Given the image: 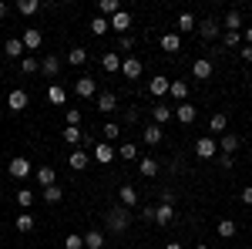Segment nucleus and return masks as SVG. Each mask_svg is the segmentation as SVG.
Returning <instances> with one entry per match:
<instances>
[{"mask_svg":"<svg viewBox=\"0 0 252 249\" xmlns=\"http://www.w3.org/2000/svg\"><path fill=\"white\" fill-rule=\"evenodd\" d=\"M219 165H222V169L229 172V169H232V165H235V162H232V155H219Z\"/></svg>","mask_w":252,"mask_h":249,"instance_id":"nucleus-50","label":"nucleus"},{"mask_svg":"<svg viewBox=\"0 0 252 249\" xmlns=\"http://www.w3.org/2000/svg\"><path fill=\"white\" fill-rule=\"evenodd\" d=\"M97 111H104V115L118 111V95L115 91H101V95H97Z\"/></svg>","mask_w":252,"mask_h":249,"instance_id":"nucleus-10","label":"nucleus"},{"mask_svg":"<svg viewBox=\"0 0 252 249\" xmlns=\"http://www.w3.org/2000/svg\"><path fill=\"white\" fill-rule=\"evenodd\" d=\"M222 44H225V47H239V44H242V34H235V31H225Z\"/></svg>","mask_w":252,"mask_h":249,"instance_id":"nucleus-44","label":"nucleus"},{"mask_svg":"<svg viewBox=\"0 0 252 249\" xmlns=\"http://www.w3.org/2000/svg\"><path fill=\"white\" fill-rule=\"evenodd\" d=\"M3 51H7V58H10V61H14V58H20V61L27 58V54H24L27 47H24V40H20V37H10L7 44H3Z\"/></svg>","mask_w":252,"mask_h":249,"instance_id":"nucleus-18","label":"nucleus"},{"mask_svg":"<svg viewBox=\"0 0 252 249\" xmlns=\"http://www.w3.org/2000/svg\"><path fill=\"white\" fill-rule=\"evenodd\" d=\"M161 51H168V54H178V51H182V37H178L175 31H168V34L161 37Z\"/></svg>","mask_w":252,"mask_h":249,"instance_id":"nucleus-21","label":"nucleus"},{"mask_svg":"<svg viewBox=\"0 0 252 249\" xmlns=\"http://www.w3.org/2000/svg\"><path fill=\"white\" fill-rule=\"evenodd\" d=\"M67 165H71V169H74V172H84V169H88V165H91V155L84 152V148H74V152L67 155Z\"/></svg>","mask_w":252,"mask_h":249,"instance_id":"nucleus-5","label":"nucleus"},{"mask_svg":"<svg viewBox=\"0 0 252 249\" xmlns=\"http://www.w3.org/2000/svg\"><path fill=\"white\" fill-rule=\"evenodd\" d=\"M168 95H172L175 101H178V105H182V101H189V84H185V81H172Z\"/></svg>","mask_w":252,"mask_h":249,"instance_id":"nucleus-26","label":"nucleus"},{"mask_svg":"<svg viewBox=\"0 0 252 249\" xmlns=\"http://www.w3.org/2000/svg\"><path fill=\"white\" fill-rule=\"evenodd\" d=\"M118 199H121V206H125V209H131V206L138 202V192L131 189V185H121V189H118Z\"/></svg>","mask_w":252,"mask_h":249,"instance_id":"nucleus-25","label":"nucleus"},{"mask_svg":"<svg viewBox=\"0 0 252 249\" xmlns=\"http://www.w3.org/2000/svg\"><path fill=\"white\" fill-rule=\"evenodd\" d=\"M239 58H242V61H249V64H252V47H249V44H246V47L239 51Z\"/></svg>","mask_w":252,"mask_h":249,"instance_id":"nucleus-51","label":"nucleus"},{"mask_svg":"<svg viewBox=\"0 0 252 249\" xmlns=\"http://www.w3.org/2000/svg\"><path fill=\"white\" fill-rule=\"evenodd\" d=\"M34 172V165L27 162V158H10V178H27V175Z\"/></svg>","mask_w":252,"mask_h":249,"instance_id":"nucleus-6","label":"nucleus"},{"mask_svg":"<svg viewBox=\"0 0 252 249\" xmlns=\"http://www.w3.org/2000/svg\"><path fill=\"white\" fill-rule=\"evenodd\" d=\"M242 202H246V206H252V185H249V189H242Z\"/></svg>","mask_w":252,"mask_h":249,"instance_id":"nucleus-52","label":"nucleus"},{"mask_svg":"<svg viewBox=\"0 0 252 249\" xmlns=\"http://www.w3.org/2000/svg\"><path fill=\"white\" fill-rule=\"evenodd\" d=\"M178 31H182V34L195 31V17H192V14H182V17H178Z\"/></svg>","mask_w":252,"mask_h":249,"instance_id":"nucleus-40","label":"nucleus"},{"mask_svg":"<svg viewBox=\"0 0 252 249\" xmlns=\"http://www.w3.org/2000/svg\"><path fill=\"white\" fill-rule=\"evenodd\" d=\"M94 158L101 165H108V162H115V148H111L108 142H101V145H94Z\"/></svg>","mask_w":252,"mask_h":249,"instance_id":"nucleus-23","label":"nucleus"},{"mask_svg":"<svg viewBox=\"0 0 252 249\" xmlns=\"http://www.w3.org/2000/svg\"><path fill=\"white\" fill-rule=\"evenodd\" d=\"M198 34H202L205 40H215L219 34H222V24H219V20H212V17H205L202 24H198Z\"/></svg>","mask_w":252,"mask_h":249,"instance_id":"nucleus-9","label":"nucleus"},{"mask_svg":"<svg viewBox=\"0 0 252 249\" xmlns=\"http://www.w3.org/2000/svg\"><path fill=\"white\" fill-rule=\"evenodd\" d=\"M215 232H219L222 239H232L235 232H239V226H235L232 219H219V226H215Z\"/></svg>","mask_w":252,"mask_h":249,"instance_id":"nucleus-28","label":"nucleus"},{"mask_svg":"<svg viewBox=\"0 0 252 249\" xmlns=\"http://www.w3.org/2000/svg\"><path fill=\"white\" fill-rule=\"evenodd\" d=\"M17 10L24 14V17H34V14L40 10V3H37V0H20V3H17Z\"/></svg>","mask_w":252,"mask_h":249,"instance_id":"nucleus-35","label":"nucleus"},{"mask_svg":"<svg viewBox=\"0 0 252 249\" xmlns=\"http://www.w3.org/2000/svg\"><path fill=\"white\" fill-rule=\"evenodd\" d=\"M141 71H145V68H141V61H138V58H125V61H121V74L128 77V81H138Z\"/></svg>","mask_w":252,"mask_h":249,"instance_id":"nucleus-8","label":"nucleus"},{"mask_svg":"<svg viewBox=\"0 0 252 249\" xmlns=\"http://www.w3.org/2000/svg\"><path fill=\"white\" fill-rule=\"evenodd\" d=\"M64 118H67V125L81 128V111H78V108H67V115H64Z\"/></svg>","mask_w":252,"mask_h":249,"instance_id":"nucleus-47","label":"nucleus"},{"mask_svg":"<svg viewBox=\"0 0 252 249\" xmlns=\"http://www.w3.org/2000/svg\"><path fill=\"white\" fill-rule=\"evenodd\" d=\"M64 88H61V84H51V88H47V101H51V105H64Z\"/></svg>","mask_w":252,"mask_h":249,"instance_id":"nucleus-36","label":"nucleus"},{"mask_svg":"<svg viewBox=\"0 0 252 249\" xmlns=\"http://www.w3.org/2000/svg\"><path fill=\"white\" fill-rule=\"evenodd\" d=\"M40 74H44V77H51V81H54V77L61 74V58H58V54H47V58L40 61Z\"/></svg>","mask_w":252,"mask_h":249,"instance_id":"nucleus-7","label":"nucleus"},{"mask_svg":"<svg viewBox=\"0 0 252 249\" xmlns=\"http://www.w3.org/2000/svg\"><path fill=\"white\" fill-rule=\"evenodd\" d=\"M152 118H155V125H168L172 121V108L168 105H155L152 108Z\"/></svg>","mask_w":252,"mask_h":249,"instance_id":"nucleus-29","label":"nucleus"},{"mask_svg":"<svg viewBox=\"0 0 252 249\" xmlns=\"http://www.w3.org/2000/svg\"><path fill=\"white\" fill-rule=\"evenodd\" d=\"M74 95H78V98H94L97 95V81L91 74L78 77V81H74Z\"/></svg>","mask_w":252,"mask_h":249,"instance_id":"nucleus-3","label":"nucleus"},{"mask_svg":"<svg viewBox=\"0 0 252 249\" xmlns=\"http://www.w3.org/2000/svg\"><path fill=\"white\" fill-rule=\"evenodd\" d=\"M101 135H104V142H115V138H118V125H115V121H108V125L101 128Z\"/></svg>","mask_w":252,"mask_h":249,"instance_id":"nucleus-45","label":"nucleus"},{"mask_svg":"<svg viewBox=\"0 0 252 249\" xmlns=\"http://www.w3.org/2000/svg\"><path fill=\"white\" fill-rule=\"evenodd\" d=\"M7 10H10V7H7V3H0V17H7Z\"/></svg>","mask_w":252,"mask_h":249,"instance_id":"nucleus-55","label":"nucleus"},{"mask_svg":"<svg viewBox=\"0 0 252 249\" xmlns=\"http://www.w3.org/2000/svg\"><path fill=\"white\" fill-rule=\"evenodd\" d=\"M168 88H172V81H168L165 74H155L152 81H148V95H155V98L168 95Z\"/></svg>","mask_w":252,"mask_h":249,"instance_id":"nucleus-12","label":"nucleus"},{"mask_svg":"<svg viewBox=\"0 0 252 249\" xmlns=\"http://www.w3.org/2000/svg\"><path fill=\"white\" fill-rule=\"evenodd\" d=\"M239 152V135H219V155H235Z\"/></svg>","mask_w":252,"mask_h":249,"instance_id":"nucleus-13","label":"nucleus"},{"mask_svg":"<svg viewBox=\"0 0 252 249\" xmlns=\"http://www.w3.org/2000/svg\"><path fill=\"white\" fill-rule=\"evenodd\" d=\"M27 101H31V98H27V91L14 88V91H10V98H7V108H10V111H24V108H27Z\"/></svg>","mask_w":252,"mask_h":249,"instance_id":"nucleus-17","label":"nucleus"},{"mask_svg":"<svg viewBox=\"0 0 252 249\" xmlns=\"http://www.w3.org/2000/svg\"><path fill=\"white\" fill-rule=\"evenodd\" d=\"M155 222H158V226H172V222H175V209L161 202V206L155 209Z\"/></svg>","mask_w":252,"mask_h":249,"instance_id":"nucleus-22","label":"nucleus"},{"mask_svg":"<svg viewBox=\"0 0 252 249\" xmlns=\"http://www.w3.org/2000/svg\"><path fill=\"white\" fill-rule=\"evenodd\" d=\"M195 115H198V111H195V105H192V101H182V105L175 108V118H178L182 125H192Z\"/></svg>","mask_w":252,"mask_h":249,"instance_id":"nucleus-16","label":"nucleus"},{"mask_svg":"<svg viewBox=\"0 0 252 249\" xmlns=\"http://www.w3.org/2000/svg\"><path fill=\"white\" fill-rule=\"evenodd\" d=\"M115 14H121V7H118V0H101V17H115Z\"/></svg>","mask_w":252,"mask_h":249,"instance_id":"nucleus-37","label":"nucleus"},{"mask_svg":"<svg viewBox=\"0 0 252 249\" xmlns=\"http://www.w3.org/2000/svg\"><path fill=\"white\" fill-rule=\"evenodd\" d=\"M195 249H209V246H205V243H198V246H195Z\"/></svg>","mask_w":252,"mask_h":249,"instance_id":"nucleus-56","label":"nucleus"},{"mask_svg":"<svg viewBox=\"0 0 252 249\" xmlns=\"http://www.w3.org/2000/svg\"><path fill=\"white\" fill-rule=\"evenodd\" d=\"M108 24H111V31H118V34L125 37V34H128V27H131V14H128V10H121V14H115Z\"/></svg>","mask_w":252,"mask_h":249,"instance_id":"nucleus-15","label":"nucleus"},{"mask_svg":"<svg viewBox=\"0 0 252 249\" xmlns=\"http://www.w3.org/2000/svg\"><path fill=\"white\" fill-rule=\"evenodd\" d=\"M84 138H88V135L81 132V128H74V125L64 128V142H67V145H84Z\"/></svg>","mask_w":252,"mask_h":249,"instance_id":"nucleus-27","label":"nucleus"},{"mask_svg":"<svg viewBox=\"0 0 252 249\" xmlns=\"http://www.w3.org/2000/svg\"><path fill=\"white\" fill-rule=\"evenodd\" d=\"M17 229L20 232H31V229H34V215H27V212H24V215H17Z\"/></svg>","mask_w":252,"mask_h":249,"instance_id":"nucleus-43","label":"nucleus"},{"mask_svg":"<svg viewBox=\"0 0 252 249\" xmlns=\"http://www.w3.org/2000/svg\"><path fill=\"white\" fill-rule=\"evenodd\" d=\"M192 77L195 81H209V77H212V61L209 58H195L192 61Z\"/></svg>","mask_w":252,"mask_h":249,"instance_id":"nucleus-4","label":"nucleus"},{"mask_svg":"<svg viewBox=\"0 0 252 249\" xmlns=\"http://www.w3.org/2000/svg\"><path fill=\"white\" fill-rule=\"evenodd\" d=\"M61 199H64V189H61V185H51V189H44V202H51V206H58Z\"/></svg>","mask_w":252,"mask_h":249,"instance_id":"nucleus-34","label":"nucleus"},{"mask_svg":"<svg viewBox=\"0 0 252 249\" xmlns=\"http://www.w3.org/2000/svg\"><path fill=\"white\" fill-rule=\"evenodd\" d=\"M145 145H161V125H145Z\"/></svg>","mask_w":252,"mask_h":249,"instance_id":"nucleus-32","label":"nucleus"},{"mask_svg":"<svg viewBox=\"0 0 252 249\" xmlns=\"http://www.w3.org/2000/svg\"><path fill=\"white\" fill-rule=\"evenodd\" d=\"M165 249H182V243H165Z\"/></svg>","mask_w":252,"mask_h":249,"instance_id":"nucleus-54","label":"nucleus"},{"mask_svg":"<svg viewBox=\"0 0 252 249\" xmlns=\"http://www.w3.org/2000/svg\"><path fill=\"white\" fill-rule=\"evenodd\" d=\"M215 152H219V138H212V135H202V138L195 142V155H198V158L209 162V158H215Z\"/></svg>","mask_w":252,"mask_h":249,"instance_id":"nucleus-2","label":"nucleus"},{"mask_svg":"<svg viewBox=\"0 0 252 249\" xmlns=\"http://www.w3.org/2000/svg\"><path fill=\"white\" fill-rule=\"evenodd\" d=\"M138 172L145 175V178H155V175L161 172V165H158V158H152V155H145V158L138 162Z\"/></svg>","mask_w":252,"mask_h":249,"instance_id":"nucleus-14","label":"nucleus"},{"mask_svg":"<svg viewBox=\"0 0 252 249\" xmlns=\"http://www.w3.org/2000/svg\"><path fill=\"white\" fill-rule=\"evenodd\" d=\"M37 185H40V189L58 185V172H54V165H40V169H37Z\"/></svg>","mask_w":252,"mask_h":249,"instance_id":"nucleus-11","label":"nucleus"},{"mask_svg":"<svg viewBox=\"0 0 252 249\" xmlns=\"http://www.w3.org/2000/svg\"><path fill=\"white\" fill-rule=\"evenodd\" d=\"M161 202H165V206H175V192L172 189H161Z\"/></svg>","mask_w":252,"mask_h":249,"instance_id":"nucleus-49","label":"nucleus"},{"mask_svg":"<svg viewBox=\"0 0 252 249\" xmlns=\"http://www.w3.org/2000/svg\"><path fill=\"white\" fill-rule=\"evenodd\" d=\"M101 68H104L108 74H118V71H121V58H118V51H108V54H101Z\"/></svg>","mask_w":252,"mask_h":249,"instance_id":"nucleus-20","label":"nucleus"},{"mask_svg":"<svg viewBox=\"0 0 252 249\" xmlns=\"http://www.w3.org/2000/svg\"><path fill=\"white\" fill-rule=\"evenodd\" d=\"M20 71H24V74H34V71H40L37 58H34V54H27V58L20 61Z\"/></svg>","mask_w":252,"mask_h":249,"instance_id":"nucleus-39","label":"nucleus"},{"mask_svg":"<svg viewBox=\"0 0 252 249\" xmlns=\"http://www.w3.org/2000/svg\"><path fill=\"white\" fill-rule=\"evenodd\" d=\"M145 249H155V246H145Z\"/></svg>","mask_w":252,"mask_h":249,"instance_id":"nucleus-57","label":"nucleus"},{"mask_svg":"<svg viewBox=\"0 0 252 249\" xmlns=\"http://www.w3.org/2000/svg\"><path fill=\"white\" fill-rule=\"evenodd\" d=\"M84 249H104V232H97V229L84 232Z\"/></svg>","mask_w":252,"mask_h":249,"instance_id":"nucleus-24","label":"nucleus"},{"mask_svg":"<svg viewBox=\"0 0 252 249\" xmlns=\"http://www.w3.org/2000/svg\"><path fill=\"white\" fill-rule=\"evenodd\" d=\"M225 125H229L225 111H215V115L209 118V128H212V135H222V132H225Z\"/></svg>","mask_w":252,"mask_h":249,"instance_id":"nucleus-30","label":"nucleus"},{"mask_svg":"<svg viewBox=\"0 0 252 249\" xmlns=\"http://www.w3.org/2000/svg\"><path fill=\"white\" fill-rule=\"evenodd\" d=\"M131 47H135V40L128 37V34H125V37L118 40V51H131Z\"/></svg>","mask_w":252,"mask_h":249,"instance_id":"nucleus-48","label":"nucleus"},{"mask_svg":"<svg viewBox=\"0 0 252 249\" xmlns=\"http://www.w3.org/2000/svg\"><path fill=\"white\" fill-rule=\"evenodd\" d=\"M17 202L24 206V209H27V206L34 202V192H31V189H20V192H17Z\"/></svg>","mask_w":252,"mask_h":249,"instance_id":"nucleus-46","label":"nucleus"},{"mask_svg":"<svg viewBox=\"0 0 252 249\" xmlns=\"http://www.w3.org/2000/svg\"><path fill=\"white\" fill-rule=\"evenodd\" d=\"M84 61H88V51H84V47H71V51H67V64H74V68H81Z\"/></svg>","mask_w":252,"mask_h":249,"instance_id":"nucleus-33","label":"nucleus"},{"mask_svg":"<svg viewBox=\"0 0 252 249\" xmlns=\"http://www.w3.org/2000/svg\"><path fill=\"white\" fill-rule=\"evenodd\" d=\"M242 40H246V44L252 47V27H242Z\"/></svg>","mask_w":252,"mask_h":249,"instance_id":"nucleus-53","label":"nucleus"},{"mask_svg":"<svg viewBox=\"0 0 252 249\" xmlns=\"http://www.w3.org/2000/svg\"><path fill=\"white\" fill-rule=\"evenodd\" d=\"M225 31L242 34V14H239V10H229V14H225Z\"/></svg>","mask_w":252,"mask_h":249,"instance_id":"nucleus-31","label":"nucleus"},{"mask_svg":"<svg viewBox=\"0 0 252 249\" xmlns=\"http://www.w3.org/2000/svg\"><path fill=\"white\" fill-rule=\"evenodd\" d=\"M64 249H84V236H78V232H67V236H64Z\"/></svg>","mask_w":252,"mask_h":249,"instance_id":"nucleus-38","label":"nucleus"},{"mask_svg":"<svg viewBox=\"0 0 252 249\" xmlns=\"http://www.w3.org/2000/svg\"><path fill=\"white\" fill-rule=\"evenodd\" d=\"M20 40H24V47H27V51H37V47H40V40H44V34H40L37 27H27Z\"/></svg>","mask_w":252,"mask_h":249,"instance_id":"nucleus-19","label":"nucleus"},{"mask_svg":"<svg viewBox=\"0 0 252 249\" xmlns=\"http://www.w3.org/2000/svg\"><path fill=\"white\" fill-rule=\"evenodd\" d=\"M128 222H131V209H125V206H115V209L104 215V226H108L111 232H125Z\"/></svg>","mask_w":252,"mask_h":249,"instance_id":"nucleus-1","label":"nucleus"},{"mask_svg":"<svg viewBox=\"0 0 252 249\" xmlns=\"http://www.w3.org/2000/svg\"><path fill=\"white\" fill-rule=\"evenodd\" d=\"M111 24H108V17H91V34H104Z\"/></svg>","mask_w":252,"mask_h":249,"instance_id":"nucleus-42","label":"nucleus"},{"mask_svg":"<svg viewBox=\"0 0 252 249\" xmlns=\"http://www.w3.org/2000/svg\"><path fill=\"white\" fill-rule=\"evenodd\" d=\"M118 155H121L125 162H131V158H138V148H135V145H131V142H125V145L118 148Z\"/></svg>","mask_w":252,"mask_h":249,"instance_id":"nucleus-41","label":"nucleus"}]
</instances>
